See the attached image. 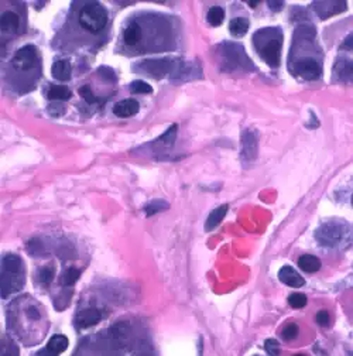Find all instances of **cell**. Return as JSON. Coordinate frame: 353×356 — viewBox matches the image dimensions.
Returning <instances> with one entry per match:
<instances>
[{"label":"cell","mask_w":353,"mask_h":356,"mask_svg":"<svg viewBox=\"0 0 353 356\" xmlns=\"http://www.w3.org/2000/svg\"><path fill=\"white\" fill-rule=\"evenodd\" d=\"M140 109V105L137 101L134 99H123L115 105L113 108V113L119 116V118H130L134 116Z\"/></svg>","instance_id":"9"},{"label":"cell","mask_w":353,"mask_h":356,"mask_svg":"<svg viewBox=\"0 0 353 356\" xmlns=\"http://www.w3.org/2000/svg\"><path fill=\"white\" fill-rule=\"evenodd\" d=\"M175 136H177V126L174 125V126L170 127L164 135L158 139L157 144H160L161 147H165V149H167V147H171L174 144V140H175Z\"/></svg>","instance_id":"22"},{"label":"cell","mask_w":353,"mask_h":356,"mask_svg":"<svg viewBox=\"0 0 353 356\" xmlns=\"http://www.w3.org/2000/svg\"><path fill=\"white\" fill-rule=\"evenodd\" d=\"M268 8L273 9V10H278L282 8L281 2H268Z\"/></svg>","instance_id":"33"},{"label":"cell","mask_w":353,"mask_h":356,"mask_svg":"<svg viewBox=\"0 0 353 356\" xmlns=\"http://www.w3.org/2000/svg\"><path fill=\"white\" fill-rule=\"evenodd\" d=\"M48 99L51 101H68L72 94L67 87H61V85H54L48 89Z\"/></svg>","instance_id":"19"},{"label":"cell","mask_w":353,"mask_h":356,"mask_svg":"<svg viewBox=\"0 0 353 356\" xmlns=\"http://www.w3.org/2000/svg\"><path fill=\"white\" fill-rule=\"evenodd\" d=\"M20 19L15 12H5L0 17V29L3 34H13L17 32Z\"/></svg>","instance_id":"11"},{"label":"cell","mask_w":353,"mask_h":356,"mask_svg":"<svg viewBox=\"0 0 353 356\" xmlns=\"http://www.w3.org/2000/svg\"><path fill=\"white\" fill-rule=\"evenodd\" d=\"M108 23V12L102 5L92 2L87 3L79 12V24L89 33H99Z\"/></svg>","instance_id":"2"},{"label":"cell","mask_w":353,"mask_h":356,"mask_svg":"<svg viewBox=\"0 0 353 356\" xmlns=\"http://www.w3.org/2000/svg\"><path fill=\"white\" fill-rule=\"evenodd\" d=\"M278 278H280L281 283L290 285V287H294V288H298V287H302L305 284V280L290 266H284L278 271Z\"/></svg>","instance_id":"8"},{"label":"cell","mask_w":353,"mask_h":356,"mask_svg":"<svg viewBox=\"0 0 353 356\" xmlns=\"http://www.w3.org/2000/svg\"><path fill=\"white\" fill-rule=\"evenodd\" d=\"M144 67L149 74L156 75V77H161L164 75L165 72L170 70V63L168 61H146Z\"/></svg>","instance_id":"18"},{"label":"cell","mask_w":353,"mask_h":356,"mask_svg":"<svg viewBox=\"0 0 353 356\" xmlns=\"http://www.w3.org/2000/svg\"><path fill=\"white\" fill-rule=\"evenodd\" d=\"M337 70H339V75H340L342 78L349 79L350 78V75H352V64L345 61V63H342V67L337 68Z\"/></svg>","instance_id":"30"},{"label":"cell","mask_w":353,"mask_h":356,"mask_svg":"<svg viewBox=\"0 0 353 356\" xmlns=\"http://www.w3.org/2000/svg\"><path fill=\"white\" fill-rule=\"evenodd\" d=\"M99 74L102 75L103 78L108 79V81H115L116 79V77H115V72L112 71L110 68H108V67H102V68H99Z\"/></svg>","instance_id":"32"},{"label":"cell","mask_w":353,"mask_h":356,"mask_svg":"<svg viewBox=\"0 0 353 356\" xmlns=\"http://www.w3.org/2000/svg\"><path fill=\"white\" fill-rule=\"evenodd\" d=\"M67 348H68V338L64 335H54L47 343V350L53 355H60Z\"/></svg>","instance_id":"14"},{"label":"cell","mask_w":353,"mask_h":356,"mask_svg":"<svg viewBox=\"0 0 353 356\" xmlns=\"http://www.w3.org/2000/svg\"><path fill=\"white\" fill-rule=\"evenodd\" d=\"M168 209V204L165 201H161V199H156V201H151L150 204L144 206V212L147 216H151V215H156L157 212H161V211H165Z\"/></svg>","instance_id":"21"},{"label":"cell","mask_w":353,"mask_h":356,"mask_svg":"<svg viewBox=\"0 0 353 356\" xmlns=\"http://www.w3.org/2000/svg\"><path fill=\"white\" fill-rule=\"evenodd\" d=\"M297 335H298V325L295 324H288L287 326H284L281 332V336L285 340H292L294 338H297Z\"/></svg>","instance_id":"26"},{"label":"cell","mask_w":353,"mask_h":356,"mask_svg":"<svg viewBox=\"0 0 353 356\" xmlns=\"http://www.w3.org/2000/svg\"><path fill=\"white\" fill-rule=\"evenodd\" d=\"M264 349H266V352L268 355L274 356L280 353V345H278V342L275 339H267L264 342Z\"/></svg>","instance_id":"28"},{"label":"cell","mask_w":353,"mask_h":356,"mask_svg":"<svg viewBox=\"0 0 353 356\" xmlns=\"http://www.w3.org/2000/svg\"><path fill=\"white\" fill-rule=\"evenodd\" d=\"M228 205H222L219 206V208H216V209H213L211 214H209V216H208L206 222H205V230H206V232H211V230L215 229L220 222L223 221L225 215L228 214Z\"/></svg>","instance_id":"12"},{"label":"cell","mask_w":353,"mask_h":356,"mask_svg":"<svg viewBox=\"0 0 353 356\" xmlns=\"http://www.w3.org/2000/svg\"><path fill=\"white\" fill-rule=\"evenodd\" d=\"M123 40L127 46H136L141 40V27L137 23H130L123 33Z\"/></svg>","instance_id":"16"},{"label":"cell","mask_w":353,"mask_h":356,"mask_svg":"<svg viewBox=\"0 0 353 356\" xmlns=\"http://www.w3.org/2000/svg\"><path fill=\"white\" fill-rule=\"evenodd\" d=\"M254 43L260 57L270 67L280 65L281 57V33L277 29H267L256 33Z\"/></svg>","instance_id":"1"},{"label":"cell","mask_w":353,"mask_h":356,"mask_svg":"<svg viewBox=\"0 0 353 356\" xmlns=\"http://www.w3.org/2000/svg\"><path fill=\"white\" fill-rule=\"evenodd\" d=\"M54 278V269L53 267H44L40 271V281L44 285H48Z\"/></svg>","instance_id":"27"},{"label":"cell","mask_w":353,"mask_h":356,"mask_svg":"<svg viewBox=\"0 0 353 356\" xmlns=\"http://www.w3.org/2000/svg\"><path fill=\"white\" fill-rule=\"evenodd\" d=\"M288 304L292 308H304L306 305V297L301 293L291 294L288 297Z\"/></svg>","instance_id":"25"},{"label":"cell","mask_w":353,"mask_h":356,"mask_svg":"<svg viewBox=\"0 0 353 356\" xmlns=\"http://www.w3.org/2000/svg\"><path fill=\"white\" fill-rule=\"evenodd\" d=\"M242 157L246 161H251L257 156V139L253 132H244L242 137Z\"/></svg>","instance_id":"6"},{"label":"cell","mask_w":353,"mask_h":356,"mask_svg":"<svg viewBox=\"0 0 353 356\" xmlns=\"http://www.w3.org/2000/svg\"><path fill=\"white\" fill-rule=\"evenodd\" d=\"M130 92L132 94H151L153 88L144 81H134L130 84Z\"/></svg>","instance_id":"24"},{"label":"cell","mask_w":353,"mask_h":356,"mask_svg":"<svg viewBox=\"0 0 353 356\" xmlns=\"http://www.w3.org/2000/svg\"><path fill=\"white\" fill-rule=\"evenodd\" d=\"M299 269L306 273H315L321 269V260L312 254H304L298 259Z\"/></svg>","instance_id":"13"},{"label":"cell","mask_w":353,"mask_h":356,"mask_svg":"<svg viewBox=\"0 0 353 356\" xmlns=\"http://www.w3.org/2000/svg\"><path fill=\"white\" fill-rule=\"evenodd\" d=\"M2 273L23 274V261L17 254H6L2 261Z\"/></svg>","instance_id":"10"},{"label":"cell","mask_w":353,"mask_h":356,"mask_svg":"<svg viewBox=\"0 0 353 356\" xmlns=\"http://www.w3.org/2000/svg\"><path fill=\"white\" fill-rule=\"evenodd\" d=\"M102 319V312L96 308L82 309L77 315V325L79 328H89L92 325H96Z\"/></svg>","instance_id":"7"},{"label":"cell","mask_w":353,"mask_h":356,"mask_svg":"<svg viewBox=\"0 0 353 356\" xmlns=\"http://www.w3.org/2000/svg\"><path fill=\"white\" fill-rule=\"evenodd\" d=\"M37 58H39L37 48L34 46H26V47L20 48L15 54L12 65L17 71H29L36 65Z\"/></svg>","instance_id":"4"},{"label":"cell","mask_w":353,"mask_h":356,"mask_svg":"<svg viewBox=\"0 0 353 356\" xmlns=\"http://www.w3.org/2000/svg\"><path fill=\"white\" fill-rule=\"evenodd\" d=\"M316 322L321 325V326H326V325L329 324V312L325 311V309L319 311V312L316 314Z\"/></svg>","instance_id":"31"},{"label":"cell","mask_w":353,"mask_h":356,"mask_svg":"<svg viewBox=\"0 0 353 356\" xmlns=\"http://www.w3.org/2000/svg\"><path fill=\"white\" fill-rule=\"evenodd\" d=\"M345 235L343 226L339 223H325L319 229L316 230V240L323 246H335L337 245L342 237Z\"/></svg>","instance_id":"3"},{"label":"cell","mask_w":353,"mask_h":356,"mask_svg":"<svg viewBox=\"0 0 353 356\" xmlns=\"http://www.w3.org/2000/svg\"><path fill=\"white\" fill-rule=\"evenodd\" d=\"M79 276H81V271H79L78 269L71 267V269L67 270V271L63 274V277H61V283H63L64 285L75 284L77 280L79 278Z\"/></svg>","instance_id":"23"},{"label":"cell","mask_w":353,"mask_h":356,"mask_svg":"<svg viewBox=\"0 0 353 356\" xmlns=\"http://www.w3.org/2000/svg\"><path fill=\"white\" fill-rule=\"evenodd\" d=\"M223 19H225V12H223V9L219 8V6H213V8L209 9V12H208V22H209L211 26L218 27V26L222 24Z\"/></svg>","instance_id":"20"},{"label":"cell","mask_w":353,"mask_h":356,"mask_svg":"<svg viewBox=\"0 0 353 356\" xmlns=\"http://www.w3.org/2000/svg\"><path fill=\"white\" fill-rule=\"evenodd\" d=\"M79 95L82 96L88 103H95L96 101H98V99L95 98L94 92L91 91V88L88 87V85H85V87H82L81 89H79Z\"/></svg>","instance_id":"29"},{"label":"cell","mask_w":353,"mask_h":356,"mask_svg":"<svg viewBox=\"0 0 353 356\" xmlns=\"http://www.w3.org/2000/svg\"><path fill=\"white\" fill-rule=\"evenodd\" d=\"M249 30V20L243 19V17H237L233 19L230 23H229V32L232 33L236 37H242Z\"/></svg>","instance_id":"17"},{"label":"cell","mask_w":353,"mask_h":356,"mask_svg":"<svg viewBox=\"0 0 353 356\" xmlns=\"http://www.w3.org/2000/svg\"><path fill=\"white\" fill-rule=\"evenodd\" d=\"M295 74L301 78L314 81L321 77V65L315 61L314 58H302L295 63Z\"/></svg>","instance_id":"5"},{"label":"cell","mask_w":353,"mask_h":356,"mask_svg":"<svg viewBox=\"0 0 353 356\" xmlns=\"http://www.w3.org/2000/svg\"><path fill=\"white\" fill-rule=\"evenodd\" d=\"M53 77L58 81H68L71 78V64L65 60H60L51 68Z\"/></svg>","instance_id":"15"}]
</instances>
